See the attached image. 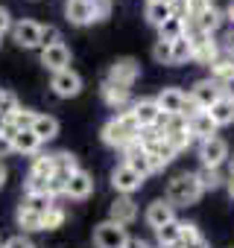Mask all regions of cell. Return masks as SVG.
Segmentation results:
<instances>
[{
    "instance_id": "6da1fadb",
    "label": "cell",
    "mask_w": 234,
    "mask_h": 248,
    "mask_svg": "<svg viewBox=\"0 0 234 248\" xmlns=\"http://www.w3.org/2000/svg\"><path fill=\"white\" fill-rule=\"evenodd\" d=\"M138 138H141V129H138L135 117H132V108L117 111L102 126V143L111 146V149H126V146L138 143Z\"/></svg>"
},
{
    "instance_id": "7a4b0ae2",
    "label": "cell",
    "mask_w": 234,
    "mask_h": 248,
    "mask_svg": "<svg viewBox=\"0 0 234 248\" xmlns=\"http://www.w3.org/2000/svg\"><path fill=\"white\" fill-rule=\"evenodd\" d=\"M202 193H205V190H202L196 172H182V175H176V178L167 184V202H170L173 207H176V204H182V207L196 204Z\"/></svg>"
},
{
    "instance_id": "3957f363",
    "label": "cell",
    "mask_w": 234,
    "mask_h": 248,
    "mask_svg": "<svg viewBox=\"0 0 234 248\" xmlns=\"http://www.w3.org/2000/svg\"><path fill=\"white\" fill-rule=\"evenodd\" d=\"M129 239H132L129 231H126L123 225L111 222V219H105V222H100V225L94 228V245H97V248H126Z\"/></svg>"
},
{
    "instance_id": "277c9868",
    "label": "cell",
    "mask_w": 234,
    "mask_h": 248,
    "mask_svg": "<svg viewBox=\"0 0 234 248\" xmlns=\"http://www.w3.org/2000/svg\"><path fill=\"white\" fill-rule=\"evenodd\" d=\"M219 96H222V88L214 79H199V82H193V88L187 93V102H190L193 111H208Z\"/></svg>"
},
{
    "instance_id": "5b68a950",
    "label": "cell",
    "mask_w": 234,
    "mask_h": 248,
    "mask_svg": "<svg viewBox=\"0 0 234 248\" xmlns=\"http://www.w3.org/2000/svg\"><path fill=\"white\" fill-rule=\"evenodd\" d=\"M155 105H158L161 114H167V117H173V114L190 117V114H193V108H190V102H187V93H184L182 88H161L158 96H155Z\"/></svg>"
},
{
    "instance_id": "8992f818",
    "label": "cell",
    "mask_w": 234,
    "mask_h": 248,
    "mask_svg": "<svg viewBox=\"0 0 234 248\" xmlns=\"http://www.w3.org/2000/svg\"><path fill=\"white\" fill-rule=\"evenodd\" d=\"M228 143L222 138H208V140H199V161L202 167L208 170H219L225 161H228Z\"/></svg>"
},
{
    "instance_id": "52a82bcc",
    "label": "cell",
    "mask_w": 234,
    "mask_h": 248,
    "mask_svg": "<svg viewBox=\"0 0 234 248\" xmlns=\"http://www.w3.org/2000/svg\"><path fill=\"white\" fill-rule=\"evenodd\" d=\"M50 88H53V93L62 96V99H73V96L82 93V76H79L73 67H67V70H62V73H53Z\"/></svg>"
},
{
    "instance_id": "ba28073f",
    "label": "cell",
    "mask_w": 234,
    "mask_h": 248,
    "mask_svg": "<svg viewBox=\"0 0 234 248\" xmlns=\"http://www.w3.org/2000/svg\"><path fill=\"white\" fill-rule=\"evenodd\" d=\"M141 184H144V178L135 170H129L126 164H117L111 170V187L117 190V196H132L135 190H141Z\"/></svg>"
},
{
    "instance_id": "9c48e42d",
    "label": "cell",
    "mask_w": 234,
    "mask_h": 248,
    "mask_svg": "<svg viewBox=\"0 0 234 248\" xmlns=\"http://www.w3.org/2000/svg\"><path fill=\"white\" fill-rule=\"evenodd\" d=\"M141 76V64L135 62V59H117L111 67H108V82H114V85H123V88H132L135 85V79Z\"/></svg>"
},
{
    "instance_id": "30bf717a",
    "label": "cell",
    "mask_w": 234,
    "mask_h": 248,
    "mask_svg": "<svg viewBox=\"0 0 234 248\" xmlns=\"http://www.w3.org/2000/svg\"><path fill=\"white\" fill-rule=\"evenodd\" d=\"M132 117L138 123V129H158L164 114L155 105V99H138V102H132Z\"/></svg>"
},
{
    "instance_id": "8fae6325",
    "label": "cell",
    "mask_w": 234,
    "mask_h": 248,
    "mask_svg": "<svg viewBox=\"0 0 234 248\" xmlns=\"http://www.w3.org/2000/svg\"><path fill=\"white\" fill-rule=\"evenodd\" d=\"M12 38H15L18 47L35 50V47H41V24H35V21H18V24H12Z\"/></svg>"
},
{
    "instance_id": "7c38bea8",
    "label": "cell",
    "mask_w": 234,
    "mask_h": 248,
    "mask_svg": "<svg viewBox=\"0 0 234 248\" xmlns=\"http://www.w3.org/2000/svg\"><path fill=\"white\" fill-rule=\"evenodd\" d=\"M100 93H102V99H105V105L108 108H114V111H126V108H132V88H123V85H114V82H102V88H100Z\"/></svg>"
},
{
    "instance_id": "4fadbf2b",
    "label": "cell",
    "mask_w": 234,
    "mask_h": 248,
    "mask_svg": "<svg viewBox=\"0 0 234 248\" xmlns=\"http://www.w3.org/2000/svg\"><path fill=\"white\" fill-rule=\"evenodd\" d=\"M108 219L111 222H117V225H132L135 219H138V204H135V199L132 196H117L114 202H111V207H108Z\"/></svg>"
},
{
    "instance_id": "5bb4252c",
    "label": "cell",
    "mask_w": 234,
    "mask_h": 248,
    "mask_svg": "<svg viewBox=\"0 0 234 248\" xmlns=\"http://www.w3.org/2000/svg\"><path fill=\"white\" fill-rule=\"evenodd\" d=\"M65 18L73 27L97 24V15H94V3H91V0H67V3H65Z\"/></svg>"
},
{
    "instance_id": "9a60e30c",
    "label": "cell",
    "mask_w": 234,
    "mask_h": 248,
    "mask_svg": "<svg viewBox=\"0 0 234 248\" xmlns=\"http://www.w3.org/2000/svg\"><path fill=\"white\" fill-rule=\"evenodd\" d=\"M41 64H44L50 73H62V70H67V67H70V50H67V44L62 41V44L44 47V50H41Z\"/></svg>"
},
{
    "instance_id": "2e32d148",
    "label": "cell",
    "mask_w": 234,
    "mask_h": 248,
    "mask_svg": "<svg viewBox=\"0 0 234 248\" xmlns=\"http://www.w3.org/2000/svg\"><path fill=\"white\" fill-rule=\"evenodd\" d=\"M123 164H126L129 170H135L141 178H147V175L152 172V164H150V152H147L141 143H132V146H126V149H123Z\"/></svg>"
},
{
    "instance_id": "e0dca14e",
    "label": "cell",
    "mask_w": 234,
    "mask_h": 248,
    "mask_svg": "<svg viewBox=\"0 0 234 248\" xmlns=\"http://www.w3.org/2000/svg\"><path fill=\"white\" fill-rule=\"evenodd\" d=\"M91 193H94V178H91L85 170H76V172L65 181V196H67V199L82 202V199H88Z\"/></svg>"
},
{
    "instance_id": "ac0fdd59",
    "label": "cell",
    "mask_w": 234,
    "mask_h": 248,
    "mask_svg": "<svg viewBox=\"0 0 234 248\" xmlns=\"http://www.w3.org/2000/svg\"><path fill=\"white\" fill-rule=\"evenodd\" d=\"M187 129L193 135V140H208V138H217V123L211 120L208 111H193L187 117Z\"/></svg>"
},
{
    "instance_id": "d6986e66",
    "label": "cell",
    "mask_w": 234,
    "mask_h": 248,
    "mask_svg": "<svg viewBox=\"0 0 234 248\" xmlns=\"http://www.w3.org/2000/svg\"><path fill=\"white\" fill-rule=\"evenodd\" d=\"M147 225L152 228V231H158V228H164L167 222H173L176 219V207L167 202V199H158V202H152L150 207H147Z\"/></svg>"
},
{
    "instance_id": "ffe728a7",
    "label": "cell",
    "mask_w": 234,
    "mask_h": 248,
    "mask_svg": "<svg viewBox=\"0 0 234 248\" xmlns=\"http://www.w3.org/2000/svg\"><path fill=\"white\" fill-rule=\"evenodd\" d=\"M33 135H35L41 143L53 140V138L59 135V120H56L53 114H35V123H33Z\"/></svg>"
},
{
    "instance_id": "44dd1931",
    "label": "cell",
    "mask_w": 234,
    "mask_h": 248,
    "mask_svg": "<svg viewBox=\"0 0 234 248\" xmlns=\"http://www.w3.org/2000/svg\"><path fill=\"white\" fill-rule=\"evenodd\" d=\"M208 114H211V120L217 123V129L231 126V123H234V102H231L228 96H219V99L208 108Z\"/></svg>"
},
{
    "instance_id": "7402d4cb",
    "label": "cell",
    "mask_w": 234,
    "mask_h": 248,
    "mask_svg": "<svg viewBox=\"0 0 234 248\" xmlns=\"http://www.w3.org/2000/svg\"><path fill=\"white\" fill-rule=\"evenodd\" d=\"M12 149L18 152V155H38L41 152V140L33 135V129H24V132H18L15 138H12Z\"/></svg>"
},
{
    "instance_id": "603a6c76",
    "label": "cell",
    "mask_w": 234,
    "mask_h": 248,
    "mask_svg": "<svg viewBox=\"0 0 234 248\" xmlns=\"http://www.w3.org/2000/svg\"><path fill=\"white\" fill-rule=\"evenodd\" d=\"M184 27H187V18H184V15H173L170 21H164V24L158 27V38H161V41H176V38L184 35Z\"/></svg>"
},
{
    "instance_id": "cb8c5ba5",
    "label": "cell",
    "mask_w": 234,
    "mask_h": 248,
    "mask_svg": "<svg viewBox=\"0 0 234 248\" xmlns=\"http://www.w3.org/2000/svg\"><path fill=\"white\" fill-rule=\"evenodd\" d=\"M190 24H196L202 32H214V30H219V24H222V12L217 9V6H211V9H205L202 15H196V18H187Z\"/></svg>"
},
{
    "instance_id": "d4e9b609",
    "label": "cell",
    "mask_w": 234,
    "mask_h": 248,
    "mask_svg": "<svg viewBox=\"0 0 234 248\" xmlns=\"http://www.w3.org/2000/svg\"><path fill=\"white\" fill-rule=\"evenodd\" d=\"M155 239H158V248L179 245V239H182V222H179V219L167 222L164 228H158V231H155Z\"/></svg>"
},
{
    "instance_id": "484cf974",
    "label": "cell",
    "mask_w": 234,
    "mask_h": 248,
    "mask_svg": "<svg viewBox=\"0 0 234 248\" xmlns=\"http://www.w3.org/2000/svg\"><path fill=\"white\" fill-rule=\"evenodd\" d=\"M190 50H193V62H202V64H208V67L219 59V47H217L214 38H205L202 44H196V47H190Z\"/></svg>"
},
{
    "instance_id": "4316f807",
    "label": "cell",
    "mask_w": 234,
    "mask_h": 248,
    "mask_svg": "<svg viewBox=\"0 0 234 248\" xmlns=\"http://www.w3.org/2000/svg\"><path fill=\"white\" fill-rule=\"evenodd\" d=\"M30 175H35V178H44V181H50L53 175H56V155H35V161H33V170H30Z\"/></svg>"
},
{
    "instance_id": "83f0119b",
    "label": "cell",
    "mask_w": 234,
    "mask_h": 248,
    "mask_svg": "<svg viewBox=\"0 0 234 248\" xmlns=\"http://www.w3.org/2000/svg\"><path fill=\"white\" fill-rule=\"evenodd\" d=\"M41 222H44V216H41L38 210H33V207H27V204L18 207V228H24V233L41 231Z\"/></svg>"
},
{
    "instance_id": "f1b7e54d",
    "label": "cell",
    "mask_w": 234,
    "mask_h": 248,
    "mask_svg": "<svg viewBox=\"0 0 234 248\" xmlns=\"http://www.w3.org/2000/svg\"><path fill=\"white\" fill-rule=\"evenodd\" d=\"M6 123L15 129V132H24V129H33V123H35V111L33 108H15L9 117H6Z\"/></svg>"
},
{
    "instance_id": "f546056e",
    "label": "cell",
    "mask_w": 234,
    "mask_h": 248,
    "mask_svg": "<svg viewBox=\"0 0 234 248\" xmlns=\"http://www.w3.org/2000/svg\"><path fill=\"white\" fill-rule=\"evenodd\" d=\"M231 76H234V59H231V56H228V59H222V56H219V59L211 64V79L222 88Z\"/></svg>"
},
{
    "instance_id": "4dcf8cb0",
    "label": "cell",
    "mask_w": 234,
    "mask_h": 248,
    "mask_svg": "<svg viewBox=\"0 0 234 248\" xmlns=\"http://www.w3.org/2000/svg\"><path fill=\"white\" fill-rule=\"evenodd\" d=\"M176 12H173V6H167V3H147V21L158 30L164 21H170Z\"/></svg>"
},
{
    "instance_id": "1f68e13d",
    "label": "cell",
    "mask_w": 234,
    "mask_h": 248,
    "mask_svg": "<svg viewBox=\"0 0 234 248\" xmlns=\"http://www.w3.org/2000/svg\"><path fill=\"white\" fill-rule=\"evenodd\" d=\"M76 170H79V164H76V158L70 152H56V178H65L67 181Z\"/></svg>"
},
{
    "instance_id": "d6a6232c",
    "label": "cell",
    "mask_w": 234,
    "mask_h": 248,
    "mask_svg": "<svg viewBox=\"0 0 234 248\" xmlns=\"http://www.w3.org/2000/svg\"><path fill=\"white\" fill-rule=\"evenodd\" d=\"M65 219H67V213H65V207L62 204H53L47 213H44V222H41V231H56V228H62L65 225Z\"/></svg>"
},
{
    "instance_id": "836d02e7",
    "label": "cell",
    "mask_w": 234,
    "mask_h": 248,
    "mask_svg": "<svg viewBox=\"0 0 234 248\" xmlns=\"http://www.w3.org/2000/svg\"><path fill=\"white\" fill-rule=\"evenodd\" d=\"M196 178H199L202 190H217L219 184H225V178L219 175V170H208V167H202V170L196 172Z\"/></svg>"
},
{
    "instance_id": "e575fe53",
    "label": "cell",
    "mask_w": 234,
    "mask_h": 248,
    "mask_svg": "<svg viewBox=\"0 0 234 248\" xmlns=\"http://www.w3.org/2000/svg\"><path fill=\"white\" fill-rule=\"evenodd\" d=\"M190 59H193V50H190L187 38H184V35L176 38V41H173V64H187Z\"/></svg>"
},
{
    "instance_id": "d590c367",
    "label": "cell",
    "mask_w": 234,
    "mask_h": 248,
    "mask_svg": "<svg viewBox=\"0 0 234 248\" xmlns=\"http://www.w3.org/2000/svg\"><path fill=\"white\" fill-rule=\"evenodd\" d=\"M152 59L158 62V64H173V41H155V47H152Z\"/></svg>"
},
{
    "instance_id": "8d00e7d4",
    "label": "cell",
    "mask_w": 234,
    "mask_h": 248,
    "mask_svg": "<svg viewBox=\"0 0 234 248\" xmlns=\"http://www.w3.org/2000/svg\"><path fill=\"white\" fill-rule=\"evenodd\" d=\"M24 204H27V207H33V210H38V213L44 216V213L56 204V199H50L47 193H41V196H27V199H24Z\"/></svg>"
},
{
    "instance_id": "74e56055",
    "label": "cell",
    "mask_w": 234,
    "mask_h": 248,
    "mask_svg": "<svg viewBox=\"0 0 234 248\" xmlns=\"http://www.w3.org/2000/svg\"><path fill=\"white\" fill-rule=\"evenodd\" d=\"M53 44H62V30L59 27H41V50L53 47Z\"/></svg>"
},
{
    "instance_id": "f35d334b",
    "label": "cell",
    "mask_w": 234,
    "mask_h": 248,
    "mask_svg": "<svg viewBox=\"0 0 234 248\" xmlns=\"http://www.w3.org/2000/svg\"><path fill=\"white\" fill-rule=\"evenodd\" d=\"M202 233H199V228L193 225V222H182V239H179V245L184 248V245H190V242H196Z\"/></svg>"
},
{
    "instance_id": "ab89813d",
    "label": "cell",
    "mask_w": 234,
    "mask_h": 248,
    "mask_svg": "<svg viewBox=\"0 0 234 248\" xmlns=\"http://www.w3.org/2000/svg\"><path fill=\"white\" fill-rule=\"evenodd\" d=\"M15 108H18V99H15V93H9V91H3V88H0V114H3V117H9Z\"/></svg>"
},
{
    "instance_id": "60d3db41",
    "label": "cell",
    "mask_w": 234,
    "mask_h": 248,
    "mask_svg": "<svg viewBox=\"0 0 234 248\" xmlns=\"http://www.w3.org/2000/svg\"><path fill=\"white\" fill-rule=\"evenodd\" d=\"M24 190H27V196H41V193H47V181L44 178H35V175H27Z\"/></svg>"
},
{
    "instance_id": "b9f144b4",
    "label": "cell",
    "mask_w": 234,
    "mask_h": 248,
    "mask_svg": "<svg viewBox=\"0 0 234 248\" xmlns=\"http://www.w3.org/2000/svg\"><path fill=\"white\" fill-rule=\"evenodd\" d=\"M3 248H35V245H33V239H30L27 233H18V236L6 239V242H3Z\"/></svg>"
},
{
    "instance_id": "7bdbcfd3",
    "label": "cell",
    "mask_w": 234,
    "mask_h": 248,
    "mask_svg": "<svg viewBox=\"0 0 234 248\" xmlns=\"http://www.w3.org/2000/svg\"><path fill=\"white\" fill-rule=\"evenodd\" d=\"M91 3H94V15H97V21H102V18L111 15V0H91Z\"/></svg>"
},
{
    "instance_id": "ee69618b",
    "label": "cell",
    "mask_w": 234,
    "mask_h": 248,
    "mask_svg": "<svg viewBox=\"0 0 234 248\" xmlns=\"http://www.w3.org/2000/svg\"><path fill=\"white\" fill-rule=\"evenodd\" d=\"M6 32H12V15H9L3 6H0V38H3Z\"/></svg>"
},
{
    "instance_id": "f6af8a7d",
    "label": "cell",
    "mask_w": 234,
    "mask_h": 248,
    "mask_svg": "<svg viewBox=\"0 0 234 248\" xmlns=\"http://www.w3.org/2000/svg\"><path fill=\"white\" fill-rule=\"evenodd\" d=\"M12 152H15V149H12V140L0 135V158H6V155H12Z\"/></svg>"
},
{
    "instance_id": "bcb514c9",
    "label": "cell",
    "mask_w": 234,
    "mask_h": 248,
    "mask_svg": "<svg viewBox=\"0 0 234 248\" xmlns=\"http://www.w3.org/2000/svg\"><path fill=\"white\" fill-rule=\"evenodd\" d=\"M126 248H155V245H150V242H147V239H141V236H132Z\"/></svg>"
},
{
    "instance_id": "7dc6e473",
    "label": "cell",
    "mask_w": 234,
    "mask_h": 248,
    "mask_svg": "<svg viewBox=\"0 0 234 248\" xmlns=\"http://www.w3.org/2000/svg\"><path fill=\"white\" fill-rule=\"evenodd\" d=\"M222 96H228V99L234 102V76H231V79H228V82L222 85Z\"/></svg>"
},
{
    "instance_id": "c3c4849f",
    "label": "cell",
    "mask_w": 234,
    "mask_h": 248,
    "mask_svg": "<svg viewBox=\"0 0 234 248\" xmlns=\"http://www.w3.org/2000/svg\"><path fill=\"white\" fill-rule=\"evenodd\" d=\"M184 248H208V239H205V236H199L196 242H190V245H184Z\"/></svg>"
},
{
    "instance_id": "681fc988",
    "label": "cell",
    "mask_w": 234,
    "mask_h": 248,
    "mask_svg": "<svg viewBox=\"0 0 234 248\" xmlns=\"http://www.w3.org/2000/svg\"><path fill=\"white\" fill-rule=\"evenodd\" d=\"M6 178H9V172H6V167H3V161H0V187L6 184Z\"/></svg>"
},
{
    "instance_id": "f907efd6",
    "label": "cell",
    "mask_w": 234,
    "mask_h": 248,
    "mask_svg": "<svg viewBox=\"0 0 234 248\" xmlns=\"http://www.w3.org/2000/svg\"><path fill=\"white\" fill-rule=\"evenodd\" d=\"M225 190H228V196H231V199H234V178H231V175H228V178H225Z\"/></svg>"
},
{
    "instance_id": "816d5d0a",
    "label": "cell",
    "mask_w": 234,
    "mask_h": 248,
    "mask_svg": "<svg viewBox=\"0 0 234 248\" xmlns=\"http://www.w3.org/2000/svg\"><path fill=\"white\" fill-rule=\"evenodd\" d=\"M225 50H228V56H231V59H234V32H231V35H228V44H225Z\"/></svg>"
},
{
    "instance_id": "f5cc1de1",
    "label": "cell",
    "mask_w": 234,
    "mask_h": 248,
    "mask_svg": "<svg viewBox=\"0 0 234 248\" xmlns=\"http://www.w3.org/2000/svg\"><path fill=\"white\" fill-rule=\"evenodd\" d=\"M147 3H167V6H176V0H147Z\"/></svg>"
},
{
    "instance_id": "db71d44e",
    "label": "cell",
    "mask_w": 234,
    "mask_h": 248,
    "mask_svg": "<svg viewBox=\"0 0 234 248\" xmlns=\"http://www.w3.org/2000/svg\"><path fill=\"white\" fill-rule=\"evenodd\" d=\"M228 175L234 178V158H228Z\"/></svg>"
},
{
    "instance_id": "11a10c76",
    "label": "cell",
    "mask_w": 234,
    "mask_h": 248,
    "mask_svg": "<svg viewBox=\"0 0 234 248\" xmlns=\"http://www.w3.org/2000/svg\"><path fill=\"white\" fill-rule=\"evenodd\" d=\"M3 129H6V117L0 114V135H3Z\"/></svg>"
},
{
    "instance_id": "9f6ffc18",
    "label": "cell",
    "mask_w": 234,
    "mask_h": 248,
    "mask_svg": "<svg viewBox=\"0 0 234 248\" xmlns=\"http://www.w3.org/2000/svg\"><path fill=\"white\" fill-rule=\"evenodd\" d=\"M0 248H3V245H0Z\"/></svg>"
}]
</instances>
